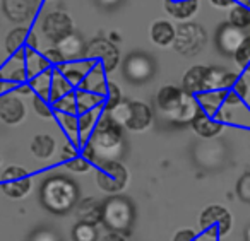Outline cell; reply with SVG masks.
I'll use <instances>...</instances> for the list:
<instances>
[{
    "label": "cell",
    "instance_id": "obj_1",
    "mask_svg": "<svg viewBox=\"0 0 250 241\" xmlns=\"http://www.w3.org/2000/svg\"><path fill=\"white\" fill-rule=\"evenodd\" d=\"M124 132L125 128L110 113L103 111L81 154L96 168L108 161H118L125 149Z\"/></svg>",
    "mask_w": 250,
    "mask_h": 241
},
{
    "label": "cell",
    "instance_id": "obj_2",
    "mask_svg": "<svg viewBox=\"0 0 250 241\" xmlns=\"http://www.w3.org/2000/svg\"><path fill=\"white\" fill-rule=\"evenodd\" d=\"M38 200L43 209L53 216H67L76 210L81 200V188L70 176L52 173L40 185Z\"/></svg>",
    "mask_w": 250,
    "mask_h": 241
},
{
    "label": "cell",
    "instance_id": "obj_3",
    "mask_svg": "<svg viewBox=\"0 0 250 241\" xmlns=\"http://www.w3.org/2000/svg\"><path fill=\"white\" fill-rule=\"evenodd\" d=\"M156 108L167 121L173 125L192 123L195 115L201 111L197 96L187 93L184 87L168 84L156 94Z\"/></svg>",
    "mask_w": 250,
    "mask_h": 241
},
{
    "label": "cell",
    "instance_id": "obj_4",
    "mask_svg": "<svg viewBox=\"0 0 250 241\" xmlns=\"http://www.w3.org/2000/svg\"><path fill=\"white\" fill-rule=\"evenodd\" d=\"M136 222V205L129 197L111 195L103 200V224L106 231L122 233L129 236Z\"/></svg>",
    "mask_w": 250,
    "mask_h": 241
},
{
    "label": "cell",
    "instance_id": "obj_5",
    "mask_svg": "<svg viewBox=\"0 0 250 241\" xmlns=\"http://www.w3.org/2000/svg\"><path fill=\"white\" fill-rule=\"evenodd\" d=\"M110 115L129 132H144L153 125L154 113L149 104L139 100H124Z\"/></svg>",
    "mask_w": 250,
    "mask_h": 241
},
{
    "label": "cell",
    "instance_id": "obj_6",
    "mask_svg": "<svg viewBox=\"0 0 250 241\" xmlns=\"http://www.w3.org/2000/svg\"><path fill=\"white\" fill-rule=\"evenodd\" d=\"M208 45V31L199 22H180L177 26L173 50L182 57H197Z\"/></svg>",
    "mask_w": 250,
    "mask_h": 241
},
{
    "label": "cell",
    "instance_id": "obj_7",
    "mask_svg": "<svg viewBox=\"0 0 250 241\" xmlns=\"http://www.w3.org/2000/svg\"><path fill=\"white\" fill-rule=\"evenodd\" d=\"M156 59L143 50H134L124 59L122 74L132 84H146L156 76Z\"/></svg>",
    "mask_w": 250,
    "mask_h": 241
},
{
    "label": "cell",
    "instance_id": "obj_8",
    "mask_svg": "<svg viewBox=\"0 0 250 241\" xmlns=\"http://www.w3.org/2000/svg\"><path fill=\"white\" fill-rule=\"evenodd\" d=\"M96 185L108 195H118L129 185V169L122 161H108L96 169Z\"/></svg>",
    "mask_w": 250,
    "mask_h": 241
},
{
    "label": "cell",
    "instance_id": "obj_9",
    "mask_svg": "<svg viewBox=\"0 0 250 241\" xmlns=\"http://www.w3.org/2000/svg\"><path fill=\"white\" fill-rule=\"evenodd\" d=\"M0 190L12 200H21L33 190V176L22 166H7L0 175Z\"/></svg>",
    "mask_w": 250,
    "mask_h": 241
},
{
    "label": "cell",
    "instance_id": "obj_10",
    "mask_svg": "<svg viewBox=\"0 0 250 241\" xmlns=\"http://www.w3.org/2000/svg\"><path fill=\"white\" fill-rule=\"evenodd\" d=\"M86 59L94 63H100L104 69V72L110 74L117 70L118 65H120V50L108 38L98 36V38H93L87 43Z\"/></svg>",
    "mask_w": 250,
    "mask_h": 241
},
{
    "label": "cell",
    "instance_id": "obj_11",
    "mask_svg": "<svg viewBox=\"0 0 250 241\" xmlns=\"http://www.w3.org/2000/svg\"><path fill=\"white\" fill-rule=\"evenodd\" d=\"M42 33L52 45H59L74 33V21L67 12L50 11L42 19Z\"/></svg>",
    "mask_w": 250,
    "mask_h": 241
},
{
    "label": "cell",
    "instance_id": "obj_12",
    "mask_svg": "<svg viewBox=\"0 0 250 241\" xmlns=\"http://www.w3.org/2000/svg\"><path fill=\"white\" fill-rule=\"evenodd\" d=\"M199 227H201V231H214L219 234V238L228 236L233 229V216L226 207L212 203L201 212Z\"/></svg>",
    "mask_w": 250,
    "mask_h": 241
},
{
    "label": "cell",
    "instance_id": "obj_13",
    "mask_svg": "<svg viewBox=\"0 0 250 241\" xmlns=\"http://www.w3.org/2000/svg\"><path fill=\"white\" fill-rule=\"evenodd\" d=\"M249 31L235 28L233 24H229L228 21L221 22L218 26L214 33V46L223 57H231L235 55V52L238 50V46L245 41V38L249 36Z\"/></svg>",
    "mask_w": 250,
    "mask_h": 241
},
{
    "label": "cell",
    "instance_id": "obj_14",
    "mask_svg": "<svg viewBox=\"0 0 250 241\" xmlns=\"http://www.w3.org/2000/svg\"><path fill=\"white\" fill-rule=\"evenodd\" d=\"M42 0H2V12L11 22L28 26L38 14Z\"/></svg>",
    "mask_w": 250,
    "mask_h": 241
},
{
    "label": "cell",
    "instance_id": "obj_15",
    "mask_svg": "<svg viewBox=\"0 0 250 241\" xmlns=\"http://www.w3.org/2000/svg\"><path fill=\"white\" fill-rule=\"evenodd\" d=\"M26 118V104L16 93L0 98V120L5 125H19Z\"/></svg>",
    "mask_w": 250,
    "mask_h": 241
},
{
    "label": "cell",
    "instance_id": "obj_16",
    "mask_svg": "<svg viewBox=\"0 0 250 241\" xmlns=\"http://www.w3.org/2000/svg\"><path fill=\"white\" fill-rule=\"evenodd\" d=\"M74 212H76L77 222H86V224L98 226L103 221V202L94 199V197H86V199L79 200Z\"/></svg>",
    "mask_w": 250,
    "mask_h": 241
},
{
    "label": "cell",
    "instance_id": "obj_17",
    "mask_svg": "<svg viewBox=\"0 0 250 241\" xmlns=\"http://www.w3.org/2000/svg\"><path fill=\"white\" fill-rule=\"evenodd\" d=\"M0 79H4L5 82H9L12 87L19 86L22 82H28L29 77L26 72L24 65V57L21 55H12L9 57V60L0 67Z\"/></svg>",
    "mask_w": 250,
    "mask_h": 241
},
{
    "label": "cell",
    "instance_id": "obj_18",
    "mask_svg": "<svg viewBox=\"0 0 250 241\" xmlns=\"http://www.w3.org/2000/svg\"><path fill=\"white\" fill-rule=\"evenodd\" d=\"M86 46L87 43L84 41L83 36L77 35V33H72L65 40H62L57 45V48L60 50V53L63 57V63H65V62H76V60L86 59Z\"/></svg>",
    "mask_w": 250,
    "mask_h": 241
},
{
    "label": "cell",
    "instance_id": "obj_19",
    "mask_svg": "<svg viewBox=\"0 0 250 241\" xmlns=\"http://www.w3.org/2000/svg\"><path fill=\"white\" fill-rule=\"evenodd\" d=\"M190 127L201 139H214L218 135H221L223 130H225V125L221 121H218L214 117H209L204 111H199L195 115Z\"/></svg>",
    "mask_w": 250,
    "mask_h": 241
},
{
    "label": "cell",
    "instance_id": "obj_20",
    "mask_svg": "<svg viewBox=\"0 0 250 241\" xmlns=\"http://www.w3.org/2000/svg\"><path fill=\"white\" fill-rule=\"evenodd\" d=\"M108 82H110V80H106V72H104V69L100 63H94L77 89H84V91H89V93L104 96L108 89Z\"/></svg>",
    "mask_w": 250,
    "mask_h": 241
},
{
    "label": "cell",
    "instance_id": "obj_21",
    "mask_svg": "<svg viewBox=\"0 0 250 241\" xmlns=\"http://www.w3.org/2000/svg\"><path fill=\"white\" fill-rule=\"evenodd\" d=\"M93 65H94V62L84 59V60H76V62H65L57 67V70H59L74 87H79L81 82L84 80V77H86V74L89 72V69Z\"/></svg>",
    "mask_w": 250,
    "mask_h": 241
},
{
    "label": "cell",
    "instance_id": "obj_22",
    "mask_svg": "<svg viewBox=\"0 0 250 241\" xmlns=\"http://www.w3.org/2000/svg\"><path fill=\"white\" fill-rule=\"evenodd\" d=\"M165 7L171 18L187 22L199 12V0H165Z\"/></svg>",
    "mask_w": 250,
    "mask_h": 241
},
{
    "label": "cell",
    "instance_id": "obj_23",
    "mask_svg": "<svg viewBox=\"0 0 250 241\" xmlns=\"http://www.w3.org/2000/svg\"><path fill=\"white\" fill-rule=\"evenodd\" d=\"M175 35H177V28H175L171 22L168 21H156L153 22L149 29V36H151V41L154 43L156 46H173L175 41Z\"/></svg>",
    "mask_w": 250,
    "mask_h": 241
},
{
    "label": "cell",
    "instance_id": "obj_24",
    "mask_svg": "<svg viewBox=\"0 0 250 241\" xmlns=\"http://www.w3.org/2000/svg\"><path fill=\"white\" fill-rule=\"evenodd\" d=\"M206 70L208 67L206 65H194L184 74L182 77V87H184L187 93L197 94L204 93V79H206Z\"/></svg>",
    "mask_w": 250,
    "mask_h": 241
},
{
    "label": "cell",
    "instance_id": "obj_25",
    "mask_svg": "<svg viewBox=\"0 0 250 241\" xmlns=\"http://www.w3.org/2000/svg\"><path fill=\"white\" fill-rule=\"evenodd\" d=\"M228 91H206L197 94V101L201 111L208 113L209 117H214L223 106H225V98Z\"/></svg>",
    "mask_w": 250,
    "mask_h": 241
},
{
    "label": "cell",
    "instance_id": "obj_26",
    "mask_svg": "<svg viewBox=\"0 0 250 241\" xmlns=\"http://www.w3.org/2000/svg\"><path fill=\"white\" fill-rule=\"evenodd\" d=\"M24 53H26L24 65H26V72H28L29 79H33V77H36V76H40V74L46 72V70L53 69L43 53L28 48V46H24Z\"/></svg>",
    "mask_w": 250,
    "mask_h": 241
},
{
    "label": "cell",
    "instance_id": "obj_27",
    "mask_svg": "<svg viewBox=\"0 0 250 241\" xmlns=\"http://www.w3.org/2000/svg\"><path fill=\"white\" fill-rule=\"evenodd\" d=\"M29 149H31L33 156H35L36 159L46 161V159H50L53 154H55V151H57V142H55V139H53L52 135H48V134H38V135H35V137H33Z\"/></svg>",
    "mask_w": 250,
    "mask_h": 241
},
{
    "label": "cell",
    "instance_id": "obj_28",
    "mask_svg": "<svg viewBox=\"0 0 250 241\" xmlns=\"http://www.w3.org/2000/svg\"><path fill=\"white\" fill-rule=\"evenodd\" d=\"M31 33V29L28 26H16L5 36V52L9 53V57L16 55L18 52H21L28 43V36Z\"/></svg>",
    "mask_w": 250,
    "mask_h": 241
},
{
    "label": "cell",
    "instance_id": "obj_29",
    "mask_svg": "<svg viewBox=\"0 0 250 241\" xmlns=\"http://www.w3.org/2000/svg\"><path fill=\"white\" fill-rule=\"evenodd\" d=\"M76 101H77V115H79L91 110L103 108L104 96H100V94L89 93V91H84V89H76Z\"/></svg>",
    "mask_w": 250,
    "mask_h": 241
},
{
    "label": "cell",
    "instance_id": "obj_30",
    "mask_svg": "<svg viewBox=\"0 0 250 241\" xmlns=\"http://www.w3.org/2000/svg\"><path fill=\"white\" fill-rule=\"evenodd\" d=\"M74 91V86L59 72L57 69H53V74H52V86H50V98L48 101L50 103H55L59 101L60 98L67 96Z\"/></svg>",
    "mask_w": 250,
    "mask_h": 241
},
{
    "label": "cell",
    "instance_id": "obj_31",
    "mask_svg": "<svg viewBox=\"0 0 250 241\" xmlns=\"http://www.w3.org/2000/svg\"><path fill=\"white\" fill-rule=\"evenodd\" d=\"M228 22L235 28L250 33V7L243 4H233L228 12Z\"/></svg>",
    "mask_w": 250,
    "mask_h": 241
},
{
    "label": "cell",
    "instance_id": "obj_32",
    "mask_svg": "<svg viewBox=\"0 0 250 241\" xmlns=\"http://www.w3.org/2000/svg\"><path fill=\"white\" fill-rule=\"evenodd\" d=\"M101 113H103V108H98V110H91V111H86V113L77 115V120H79V135L84 142L87 141L89 134L94 130V127H96Z\"/></svg>",
    "mask_w": 250,
    "mask_h": 241
},
{
    "label": "cell",
    "instance_id": "obj_33",
    "mask_svg": "<svg viewBox=\"0 0 250 241\" xmlns=\"http://www.w3.org/2000/svg\"><path fill=\"white\" fill-rule=\"evenodd\" d=\"M52 74H53V69H50V70H46V72L29 79V84H31V89H33V94H35V96H40V98H43V100H48L50 86H52Z\"/></svg>",
    "mask_w": 250,
    "mask_h": 241
},
{
    "label": "cell",
    "instance_id": "obj_34",
    "mask_svg": "<svg viewBox=\"0 0 250 241\" xmlns=\"http://www.w3.org/2000/svg\"><path fill=\"white\" fill-rule=\"evenodd\" d=\"M72 241H100L96 226L86 222H76L72 227Z\"/></svg>",
    "mask_w": 250,
    "mask_h": 241
},
{
    "label": "cell",
    "instance_id": "obj_35",
    "mask_svg": "<svg viewBox=\"0 0 250 241\" xmlns=\"http://www.w3.org/2000/svg\"><path fill=\"white\" fill-rule=\"evenodd\" d=\"M122 101H124V96H122V89L118 87V84L108 82V89H106V94H104L103 111L110 113V111H113Z\"/></svg>",
    "mask_w": 250,
    "mask_h": 241
},
{
    "label": "cell",
    "instance_id": "obj_36",
    "mask_svg": "<svg viewBox=\"0 0 250 241\" xmlns=\"http://www.w3.org/2000/svg\"><path fill=\"white\" fill-rule=\"evenodd\" d=\"M55 113H70V115H77V101H76V91H72L67 96L60 98L59 101L52 104Z\"/></svg>",
    "mask_w": 250,
    "mask_h": 241
},
{
    "label": "cell",
    "instance_id": "obj_37",
    "mask_svg": "<svg viewBox=\"0 0 250 241\" xmlns=\"http://www.w3.org/2000/svg\"><path fill=\"white\" fill-rule=\"evenodd\" d=\"M235 192H236V197H238L243 203L250 205V171L243 173V175L238 178L236 186H235Z\"/></svg>",
    "mask_w": 250,
    "mask_h": 241
},
{
    "label": "cell",
    "instance_id": "obj_38",
    "mask_svg": "<svg viewBox=\"0 0 250 241\" xmlns=\"http://www.w3.org/2000/svg\"><path fill=\"white\" fill-rule=\"evenodd\" d=\"M33 110H35V113L38 115L40 118H46V120H48V118L55 117V110H53L52 103L40 96L33 98Z\"/></svg>",
    "mask_w": 250,
    "mask_h": 241
},
{
    "label": "cell",
    "instance_id": "obj_39",
    "mask_svg": "<svg viewBox=\"0 0 250 241\" xmlns=\"http://www.w3.org/2000/svg\"><path fill=\"white\" fill-rule=\"evenodd\" d=\"M233 60H235V63L240 67V69H247V67H249V63H250V35L247 36L245 41L238 46V50H236L235 55H233Z\"/></svg>",
    "mask_w": 250,
    "mask_h": 241
},
{
    "label": "cell",
    "instance_id": "obj_40",
    "mask_svg": "<svg viewBox=\"0 0 250 241\" xmlns=\"http://www.w3.org/2000/svg\"><path fill=\"white\" fill-rule=\"evenodd\" d=\"M65 168L69 169V171L72 173H79V175H84V173H87L91 168H93V164H91L89 161H87L86 158H84L83 154L77 156L76 159H72V161L65 162Z\"/></svg>",
    "mask_w": 250,
    "mask_h": 241
},
{
    "label": "cell",
    "instance_id": "obj_41",
    "mask_svg": "<svg viewBox=\"0 0 250 241\" xmlns=\"http://www.w3.org/2000/svg\"><path fill=\"white\" fill-rule=\"evenodd\" d=\"M77 156H81V149L79 145H76L72 141H69L67 139L65 144L62 145V151H60V161L65 164V162L72 161V159H76Z\"/></svg>",
    "mask_w": 250,
    "mask_h": 241
},
{
    "label": "cell",
    "instance_id": "obj_42",
    "mask_svg": "<svg viewBox=\"0 0 250 241\" xmlns=\"http://www.w3.org/2000/svg\"><path fill=\"white\" fill-rule=\"evenodd\" d=\"M43 55L46 57V60H48L53 69H57V67L63 63V57H62V53H60V50L57 48V45H50L48 48L43 52Z\"/></svg>",
    "mask_w": 250,
    "mask_h": 241
},
{
    "label": "cell",
    "instance_id": "obj_43",
    "mask_svg": "<svg viewBox=\"0 0 250 241\" xmlns=\"http://www.w3.org/2000/svg\"><path fill=\"white\" fill-rule=\"evenodd\" d=\"M229 91H233V93H235L242 101H247V100H249V96H250V86H249V82L243 79V77H240V79L235 82V86H233Z\"/></svg>",
    "mask_w": 250,
    "mask_h": 241
},
{
    "label": "cell",
    "instance_id": "obj_44",
    "mask_svg": "<svg viewBox=\"0 0 250 241\" xmlns=\"http://www.w3.org/2000/svg\"><path fill=\"white\" fill-rule=\"evenodd\" d=\"M195 238H197V233H195L194 229H190V227H184V229L177 231V233L173 234L171 241H195Z\"/></svg>",
    "mask_w": 250,
    "mask_h": 241
},
{
    "label": "cell",
    "instance_id": "obj_45",
    "mask_svg": "<svg viewBox=\"0 0 250 241\" xmlns=\"http://www.w3.org/2000/svg\"><path fill=\"white\" fill-rule=\"evenodd\" d=\"M124 2L125 0H94V4L100 9H103V11H115V9L120 7Z\"/></svg>",
    "mask_w": 250,
    "mask_h": 241
},
{
    "label": "cell",
    "instance_id": "obj_46",
    "mask_svg": "<svg viewBox=\"0 0 250 241\" xmlns=\"http://www.w3.org/2000/svg\"><path fill=\"white\" fill-rule=\"evenodd\" d=\"M243 101L240 100L238 96H236L233 91H228L226 93V98H225V106L226 108H235V106H238V104H242Z\"/></svg>",
    "mask_w": 250,
    "mask_h": 241
},
{
    "label": "cell",
    "instance_id": "obj_47",
    "mask_svg": "<svg viewBox=\"0 0 250 241\" xmlns=\"http://www.w3.org/2000/svg\"><path fill=\"white\" fill-rule=\"evenodd\" d=\"M221 238H219L218 233H214V231H201V233L197 234V238H195V241H219Z\"/></svg>",
    "mask_w": 250,
    "mask_h": 241
},
{
    "label": "cell",
    "instance_id": "obj_48",
    "mask_svg": "<svg viewBox=\"0 0 250 241\" xmlns=\"http://www.w3.org/2000/svg\"><path fill=\"white\" fill-rule=\"evenodd\" d=\"M12 93H16L18 96H21V98L22 96H31L33 89H31V84H29V80H28V82H22V84H19V86H16Z\"/></svg>",
    "mask_w": 250,
    "mask_h": 241
},
{
    "label": "cell",
    "instance_id": "obj_49",
    "mask_svg": "<svg viewBox=\"0 0 250 241\" xmlns=\"http://www.w3.org/2000/svg\"><path fill=\"white\" fill-rule=\"evenodd\" d=\"M100 241H127V236L122 233H113V231H106L104 236L100 238Z\"/></svg>",
    "mask_w": 250,
    "mask_h": 241
},
{
    "label": "cell",
    "instance_id": "obj_50",
    "mask_svg": "<svg viewBox=\"0 0 250 241\" xmlns=\"http://www.w3.org/2000/svg\"><path fill=\"white\" fill-rule=\"evenodd\" d=\"M26 46H28V48H31V50H36V52L40 50V38H38V33L33 31V29H31V33H29V36H28V43H26Z\"/></svg>",
    "mask_w": 250,
    "mask_h": 241
},
{
    "label": "cell",
    "instance_id": "obj_51",
    "mask_svg": "<svg viewBox=\"0 0 250 241\" xmlns=\"http://www.w3.org/2000/svg\"><path fill=\"white\" fill-rule=\"evenodd\" d=\"M211 2V5H214V7L218 9H231L233 7V0H209Z\"/></svg>",
    "mask_w": 250,
    "mask_h": 241
},
{
    "label": "cell",
    "instance_id": "obj_52",
    "mask_svg": "<svg viewBox=\"0 0 250 241\" xmlns=\"http://www.w3.org/2000/svg\"><path fill=\"white\" fill-rule=\"evenodd\" d=\"M108 40H110L111 43H115V45H117V43L122 41V36H120V33H118V31H110V35H108Z\"/></svg>",
    "mask_w": 250,
    "mask_h": 241
},
{
    "label": "cell",
    "instance_id": "obj_53",
    "mask_svg": "<svg viewBox=\"0 0 250 241\" xmlns=\"http://www.w3.org/2000/svg\"><path fill=\"white\" fill-rule=\"evenodd\" d=\"M243 240H245V241H250V222L247 224L245 231H243Z\"/></svg>",
    "mask_w": 250,
    "mask_h": 241
},
{
    "label": "cell",
    "instance_id": "obj_54",
    "mask_svg": "<svg viewBox=\"0 0 250 241\" xmlns=\"http://www.w3.org/2000/svg\"><path fill=\"white\" fill-rule=\"evenodd\" d=\"M36 241H53L52 238H40V240H36Z\"/></svg>",
    "mask_w": 250,
    "mask_h": 241
},
{
    "label": "cell",
    "instance_id": "obj_55",
    "mask_svg": "<svg viewBox=\"0 0 250 241\" xmlns=\"http://www.w3.org/2000/svg\"><path fill=\"white\" fill-rule=\"evenodd\" d=\"M247 106H249V110H250V96H249V100H247Z\"/></svg>",
    "mask_w": 250,
    "mask_h": 241
},
{
    "label": "cell",
    "instance_id": "obj_56",
    "mask_svg": "<svg viewBox=\"0 0 250 241\" xmlns=\"http://www.w3.org/2000/svg\"><path fill=\"white\" fill-rule=\"evenodd\" d=\"M247 72H249V74H250V63H249V67H247Z\"/></svg>",
    "mask_w": 250,
    "mask_h": 241
},
{
    "label": "cell",
    "instance_id": "obj_57",
    "mask_svg": "<svg viewBox=\"0 0 250 241\" xmlns=\"http://www.w3.org/2000/svg\"><path fill=\"white\" fill-rule=\"evenodd\" d=\"M0 162H2V159H0Z\"/></svg>",
    "mask_w": 250,
    "mask_h": 241
}]
</instances>
